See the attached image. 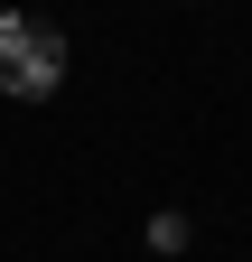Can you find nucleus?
I'll list each match as a JSON object with an SVG mask.
<instances>
[{
	"instance_id": "nucleus-1",
	"label": "nucleus",
	"mask_w": 252,
	"mask_h": 262,
	"mask_svg": "<svg viewBox=\"0 0 252 262\" xmlns=\"http://www.w3.org/2000/svg\"><path fill=\"white\" fill-rule=\"evenodd\" d=\"M56 84H66V38L47 19H10L0 28V94L10 103H47Z\"/></svg>"
},
{
	"instance_id": "nucleus-2",
	"label": "nucleus",
	"mask_w": 252,
	"mask_h": 262,
	"mask_svg": "<svg viewBox=\"0 0 252 262\" xmlns=\"http://www.w3.org/2000/svg\"><path fill=\"white\" fill-rule=\"evenodd\" d=\"M149 244H159V253H187V215H149Z\"/></svg>"
},
{
	"instance_id": "nucleus-3",
	"label": "nucleus",
	"mask_w": 252,
	"mask_h": 262,
	"mask_svg": "<svg viewBox=\"0 0 252 262\" xmlns=\"http://www.w3.org/2000/svg\"><path fill=\"white\" fill-rule=\"evenodd\" d=\"M10 19H19V10H10V0H0V28H10Z\"/></svg>"
}]
</instances>
